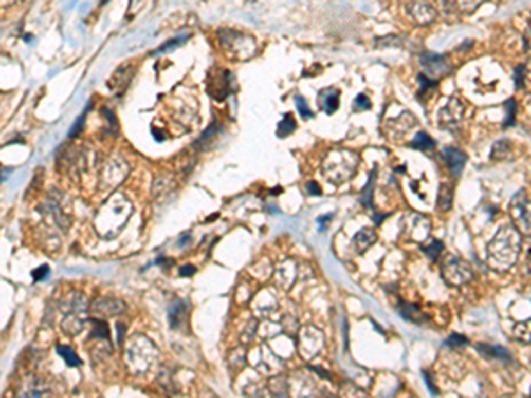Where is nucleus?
Segmentation results:
<instances>
[{
  "instance_id": "9",
  "label": "nucleus",
  "mask_w": 531,
  "mask_h": 398,
  "mask_svg": "<svg viewBox=\"0 0 531 398\" xmlns=\"http://www.w3.org/2000/svg\"><path fill=\"white\" fill-rule=\"evenodd\" d=\"M409 220H411L409 236L416 242L423 244V241H427L430 236V221L427 220L425 216H422V214H413Z\"/></svg>"
},
{
  "instance_id": "31",
  "label": "nucleus",
  "mask_w": 531,
  "mask_h": 398,
  "mask_svg": "<svg viewBox=\"0 0 531 398\" xmlns=\"http://www.w3.org/2000/svg\"><path fill=\"white\" fill-rule=\"evenodd\" d=\"M83 119H85V111L82 113V117H80V121L75 122V126H73V129L69 131V137H75L77 133H80V129H82V124H83Z\"/></svg>"
},
{
  "instance_id": "19",
  "label": "nucleus",
  "mask_w": 531,
  "mask_h": 398,
  "mask_svg": "<svg viewBox=\"0 0 531 398\" xmlns=\"http://www.w3.org/2000/svg\"><path fill=\"white\" fill-rule=\"evenodd\" d=\"M57 352L61 354V357H62L64 361H66L67 366H78L80 363H82V361H80V357L77 356V354H75V350L69 349V347H66V345H64V347H62V345H59Z\"/></svg>"
},
{
  "instance_id": "32",
  "label": "nucleus",
  "mask_w": 531,
  "mask_h": 398,
  "mask_svg": "<svg viewBox=\"0 0 531 398\" xmlns=\"http://www.w3.org/2000/svg\"><path fill=\"white\" fill-rule=\"evenodd\" d=\"M306 189H308L310 195H321V188H319V184H315V182H308Z\"/></svg>"
},
{
  "instance_id": "2",
  "label": "nucleus",
  "mask_w": 531,
  "mask_h": 398,
  "mask_svg": "<svg viewBox=\"0 0 531 398\" xmlns=\"http://www.w3.org/2000/svg\"><path fill=\"white\" fill-rule=\"evenodd\" d=\"M358 163L359 159L354 153H351V150H337V153H331L328 159H326L324 174L329 181L344 182L353 177Z\"/></svg>"
},
{
  "instance_id": "17",
  "label": "nucleus",
  "mask_w": 531,
  "mask_h": 398,
  "mask_svg": "<svg viewBox=\"0 0 531 398\" xmlns=\"http://www.w3.org/2000/svg\"><path fill=\"white\" fill-rule=\"evenodd\" d=\"M478 349L482 350V352L485 354V356H489V357H498V359H505V361H510V354H508V350L506 349H503V347H494V345H478Z\"/></svg>"
},
{
  "instance_id": "20",
  "label": "nucleus",
  "mask_w": 531,
  "mask_h": 398,
  "mask_svg": "<svg viewBox=\"0 0 531 398\" xmlns=\"http://www.w3.org/2000/svg\"><path fill=\"white\" fill-rule=\"evenodd\" d=\"M294 129H296V122H294L292 115H290V113H285V117H283L282 122L278 124V129H277L278 137H282V138L287 137V135H290Z\"/></svg>"
},
{
  "instance_id": "30",
  "label": "nucleus",
  "mask_w": 531,
  "mask_h": 398,
  "mask_svg": "<svg viewBox=\"0 0 531 398\" xmlns=\"http://www.w3.org/2000/svg\"><path fill=\"white\" fill-rule=\"evenodd\" d=\"M48 274V266H41L39 269H35L34 273H32V278H34L35 281H39V280H43Z\"/></svg>"
},
{
  "instance_id": "28",
  "label": "nucleus",
  "mask_w": 531,
  "mask_h": 398,
  "mask_svg": "<svg viewBox=\"0 0 531 398\" xmlns=\"http://www.w3.org/2000/svg\"><path fill=\"white\" fill-rule=\"evenodd\" d=\"M506 108H508V121L505 122V126H512L514 124V113H516V103L510 99L506 101Z\"/></svg>"
},
{
  "instance_id": "3",
  "label": "nucleus",
  "mask_w": 531,
  "mask_h": 398,
  "mask_svg": "<svg viewBox=\"0 0 531 398\" xmlns=\"http://www.w3.org/2000/svg\"><path fill=\"white\" fill-rule=\"evenodd\" d=\"M510 216L519 232L531 236V198L524 189L517 191L510 200Z\"/></svg>"
},
{
  "instance_id": "22",
  "label": "nucleus",
  "mask_w": 531,
  "mask_h": 398,
  "mask_svg": "<svg viewBox=\"0 0 531 398\" xmlns=\"http://www.w3.org/2000/svg\"><path fill=\"white\" fill-rule=\"evenodd\" d=\"M453 2H455V6H457V9L461 11V13L469 14V13H473V11L477 9L478 6H480L482 0H453Z\"/></svg>"
},
{
  "instance_id": "25",
  "label": "nucleus",
  "mask_w": 531,
  "mask_h": 398,
  "mask_svg": "<svg viewBox=\"0 0 531 398\" xmlns=\"http://www.w3.org/2000/svg\"><path fill=\"white\" fill-rule=\"evenodd\" d=\"M446 345H453V347H461V345H468V338L462 336V334H452V336L446 340Z\"/></svg>"
},
{
  "instance_id": "14",
  "label": "nucleus",
  "mask_w": 531,
  "mask_h": 398,
  "mask_svg": "<svg viewBox=\"0 0 531 398\" xmlns=\"http://www.w3.org/2000/svg\"><path fill=\"white\" fill-rule=\"evenodd\" d=\"M453 202V188L446 182H443L439 186V195H437V207L441 211H448L452 207Z\"/></svg>"
},
{
  "instance_id": "26",
  "label": "nucleus",
  "mask_w": 531,
  "mask_h": 398,
  "mask_svg": "<svg viewBox=\"0 0 531 398\" xmlns=\"http://www.w3.org/2000/svg\"><path fill=\"white\" fill-rule=\"evenodd\" d=\"M354 108L356 110H370V101H369V98H367L365 94H359L358 98H356V101H354Z\"/></svg>"
},
{
  "instance_id": "24",
  "label": "nucleus",
  "mask_w": 531,
  "mask_h": 398,
  "mask_svg": "<svg viewBox=\"0 0 531 398\" xmlns=\"http://www.w3.org/2000/svg\"><path fill=\"white\" fill-rule=\"evenodd\" d=\"M296 105H298L299 113H301L303 117H305V119H310V117H312V111H310L308 105H306V101L301 98V96H296Z\"/></svg>"
},
{
  "instance_id": "7",
  "label": "nucleus",
  "mask_w": 531,
  "mask_h": 398,
  "mask_svg": "<svg viewBox=\"0 0 531 398\" xmlns=\"http://www.w3.org/2000/svg\"><path fill=\"white\" fill-rule=\"evenodd\" d=\"M409 14L420 25H427V23L434 22L436 20V9L430 6L429 2H423V0H414L409 6Z\"/></svg>"
},
{
  "instance_id": "23",
  "label": "nucleus",
  "mask_w": 531,
  "mask_h": 398,
  "mask_svg": "<svg viewBox=\"0 0 531 398\" xmlns=\"http://www.w3.org/2000/svg\"><path fill=\"white\" fill-rule=\"evenodd\" d=\"M372 188H374V174L370 175V179H369V182H367L365 189L361 191V202L367 207L372 205Z\"/></svg>"
},
{
  "instance_id": "12",
  "label": "nucleus",
  "mask_w": 531,
  "mask_h": 398,
  "mask_svg": "<svg viewBox=\"0 0 531 398\" xmlns=\"http://www.w3.org/2000/svg\"><path fill=\"white\" fill-rule=\"evenodd\" d=\"M400 315L407 318V320L414 322V324H427V322H429V317H427L416 305H402Z\"/></svg>"
},
{
  "instance_id": "11",
  "label": "nucleus",
  "mask_w": 531,
  "mask_h": 398,
  "mask_svg": "<svg viewBox=\"0 0 531 398\" xmlns=\"http://www.w3.org/2000/svg\"><path fill=\"white\" fill-rule=\"evenodd\" d=\"M375 242V232L372 229H363V230H359V232L356 234V237H354V246H356V252L358 253H363V252H367V250L370 248Z\"/></svg>"
},
{
  "instance_id": "34",
  "label": "nucleus",
  "mask_w": 531,
  "mask_h": 398,
  "mask_svg": "<svg viewBox=\"0 0 531 398\" xmlns=\"http://www.w3.org/2000/svg\"><path fill=\"white\" fill-rule=\"evenodd\" d=\"M524 66V74H526V78L531 80V55H529V59H528V62L526 64H522Z\"/></svg>"
},
{
  "instance_id": "6",
  "label": "nucleus",
  "mask_w": 531,
  "mask_h": 398,
  "mask_svg": "<svg viewBox=\"0 0 531 398\" xmlns=\"http://www.w3.org/2000/svg\"><path fill=\"white\" fill-rule=\"evenodd\" d=\"M420 64L427 77L434 80L445 77V74H448L450 71H452V64L446 61L445 55L432 53V51H423L420 57Z\"/></svg>"
},
{
  "instance_id": "33",
  "label": "nucleus",
  "mask_w": 531,
  "mask_h": 398,
  "mask_svg": "<svg viewBox=\"0 0 531 398\" xmlns=\"http://www.w3.org/2000/svg\"><path fill=\"white\" fill-rule=\"evenodd\" d=\"M193 273H195V268H193V266H185V268L179 271V274H181V276H191Z\"/></svg>"
},
{
  "instance_id": "18",
  "label": "nucleus",
  "mask_w": 531,
  "mask_h": 398,
  "mask_svg": "<svg viewBox=\"0 0 531 398\" xmlns=\"http://www.w3.org/2000/svg\"><path fill=\"white\" fill-rule=\"evenodd\" d=\"M434 145H436V143H434V140L425 133V131H418V135L414 137V140H413V147H414V149H420V150L434 149Z\"/></svg>"
},
{
  "instance_id": "27",
  "label": "nucleus",
  "mask_w": 531,
  "mask_h": 398,
  "mask_svg": "<svg viewBox=\"0 0 531 398\" xmlns=\"http://www.w3.org/2000/svg\"><path fill=\"white\" fill-rule=\"evenodd\" d=\"M98 331H94L93 336H103V338H106L108 340V336H110V333H108V328H106V324L105 322H98Z\"/></svg>"
},
{
  "instance_id": "4",
  "label": "nucleus",
  "mask_w": 531,
  "mask_h": 398,
  "mask_svg": "<svg viewBox=\"0 0 531 398\" xmlns=\"http://www.w3.org/2000/svg\"><path fill=\"white\" fill-rule=\"evenodd\" d=\"M473 276H474L473 268H471V264L468 260H464V258L450 257L448 260L445 262V266H443V278L453 287L466 285L468 281L473 280Z\"/></svg>"
},
{
  "instance_id": "10",
  "label": "nucleus",
  "mask_w": 531,
  "mask_h": 398,
  "mask_svg": "<svg viewBox=\"0 0 531 398\" xmlns=\"http://www.w3.org/2000/svg\"><path fill=\"white\" fill-rule=\"evenodd\" d=\"M319 101H321V108L324 110L328 115H331L338 108V103H340V92H338V89H324V90L319 92Z\"/></svg>"
},
{
  "instance_id": "1",
  "label": "nucleus",
  "mask_w": 531,
  "mask_h": 398,
  "mask_svg": "<svg viewBox=\"0 0 531 398\" xmlns=\"http://www.w3.org/2000/svg\"><path fill=\"white\" fill-rule=\"evenodd\" d=\"M521 246L522 237L517 226L503 225L487 244V262L496 271L510 269L521 255Z\"/></svg>"
},
{
  "instance_id": "13",
  "label": "nucleus",
  "mask_w": 531,
  "mask_h": 398,
  "mask_svg": "<svg viewBox=\"0 0 531 398\" xmlns=\"http://www.w3.org/2000/svg\"><path fill=\"white\" fill-rule=\"evenodd\" d=\"M186 315H188V302L181 299L175 301L172 308H170V324H172V328H179V326L186 320Z\"/></svg>"
},
{
  "instance_id": "16",
  "label": "nucleus",
  "mask_w": 531,
  "mask_h": 398,
  "mask_svg": "<svg viewBox=\"0 0 531 398\" xmlns=\"http://www.w3.org/2000/svg\"><path fill=\"white\" fill-rule=\"evenodd\" d=\"M514 336H516L517 340H521L522 344H531V318L516 324V328H514Z\"/></svg>"
},
{
  "instance_id": "29",
  "label": "nucleus",
  "mask_w": 531,
  "mask_h": 398,
  "mask_svg": "<svg viewBox=\"0 0 531 398\" xmlns=\"http://www.w3.org/2000/svg\"><path fill=\"white\" fill-rule=\"evenodd\" d=\"M524 78H526V74H524V66H519L517 69H516V85L517 87H522L524 85Z\"/></svg>"
},
{
  "instance_id": "8",
  "label": "nucleus",
  "mask_w": 531,
  "mask_h": 398,
  "mask_svg": "<svg viewBox=\"0 0 531 398\" xmlns=\"http://www.w3.org/2000/svg\"><path fill=\"white\" fill-rule=\"evenodd\" d=\"M443 156H445V161H446V165H448V168H450V172H452L453 177L455 179L461 177L466 161H468V156H466L461 149H455V147H446V149L443 150Z\"/></svg>"
},
{
  "instance_id": "21",
  "label": "nucleus",
  "mask_w": 531,
  "mask_h": 398,
  "mask_svg": "<svg viewBox=\"0 0 531 398\" xmlns=\"http://www.w3.org/2000/svg\"><path fill=\"white\" fill-rule=\"evenodd\" d=\"M510 150H512V147H510L508 140H498L492 147V159L506 158L510 154Z\"/></svg>"
},
{
  "instance_id": "5",
  "label": "nucleus",
  "mask_w": 531,
  "mask_h": 398,
  "mask_svg": "<svg viewBox=\"0 0 531 398\" xmlns=\"http://www.w3.org/2000/svg\"><path fill=\"white\" fill-rule=\"evenodd\" d=\"M464 119V103L459 98H450V101L439 110V126L445 129L455 131L461 127Z\"/></svg>"
},
{
  "instance_id": "15",
  "label": "nucleus",
  "mask_w": 531,
  "mask_h": 398,
  "mask_svg": "<svg viewBox=\"0 0 531 398\" xmlns=\"http://www.w3.org/2000/svg\"><path fill=\"white\" fill-rule=\"evenodd\" d=\"M443 250H445V244H443L439 239H429V244H422V252L432 262L437 260V257L443 253Z\"/></svg>"
}]
</instances>
